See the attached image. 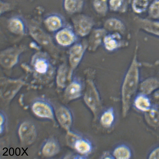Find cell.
Returning a JSON list of instances; mask_svg holds the SVG:
<instances>
[{"label":"cell","mask_w":159,"mask_h":159,"mask_svg":"<svg viewBox=\"0 0 159 159\" xmlns=\"http://www.w3.org/2000/svg\"><path fill=\"white\" fill-rule=\"evenodd\" d=\"M139 74L136 62H133L124 78L121 88L122 112L125 117L129 112L133 96L136 92Z\"/></svg>","instance_id":"1"},{"label":"cell","mask_w":159,"mask_h":159,"mask_svg":"<svg viewBox=\"0 0 159 159\" xmlns=\"http://www.w3.org/2000/svg\"><path fill=\"white\" fill-rule=\"evenodd\" d=\"M84 100L93 115V120L96 121L101 113L102 104L99 93L92 80L87 81Z\"/></svg>","instance_id":"2"},{"label":"cell","mask_w":159,"mask_h":159,"mask_svg":"<svg viewBox=\"0 0 159 159\" xmlns=\"http://www.w3.org/2000/svg\"><path fill=\"white\" fill-rule=\"evenodd\" d=\"M73 23L77 33L83 37L90 33L95 25L93 18L85 15L77 16L73 20Z\"/></svg>","instance_id":"3"},{"label":"cell","mask_w":159,"mask_h":159,"mask_svg":"<svg viewBox=\"0 0 159 159\" xmlns=\"http://www.w3.org/2000/svg\"><path fill=\"white\" fill-rule=\"evenodd\" d=\"M19 134L21 139L24 143L29 145L35 140L36 131L33 124L25 122L21 124L20 127Z\"/></svg>","instance_id":"4"},{"label":"cell","mask_w":159,"mask_h":159,"mask_svg":"<svg viewBox=\"0 0 159 159\" xmlns=\"http://www.w3.org/2000/svg\"><path fill=\"white\" fill-rule=\"evenodd\" d=\"M56 116L60 125L70 132L73 122V116L70 111L66 107H60L57 111Z\"/></svg>","instance_id":"5"},{"label":"cell","mask_w":159,"mask_h":159,"mask_svg":"<svg viewBox=\"0 0 159 159\" xmlns=\"http://www.w3.org/2000/svg\"><path fill=\"white\" fill-rule=\"evenodd\" d=\"M20 52L19 48H10L4 51L1 54V65L7 68L11 67L17 61Z\"/></svg>","instance_id":"6"},{"label":"cell","mask_w":159,"mask_h":159,"mask_svg":"<svg viewBox=\"0 0 159 159\" xmlns=\"http://www.w3.org/2000/svg\"><path fill=\"white\" fill-rule=\"evenodd\" d=\"M85 47L81 44L74 46L70 49L69 55V61L72 70H73L79 64L83 57L85 50Z\"/></svg>","instance_id":"7"},{"label":"cell","mask_w":159,"mask_h":159,"mask_svg":"<svg viewBox=\"0 0 159 159\" xmlns=\"http://www.w3.org/2000/svg\"><path fill=\"white\" fill-rule=\"evenodd\" d=\"M74 147L78 153L84 156L91 154L93 150V144L90 141L78 136L74 141Z\"/></svg>","instance_id":"8"},{"label":"cell","mask_w":159,"mask_h":159,"mask_svg":"<svg viewBox=\"0 0 159 159\" xmlns=\"http://www.w3.org/2000/svg\"><path fill=\"white\" fill-rule=\"evenodd\" d=\"M33 110L41 117L52 118L54 117L53 111L50 105L43 102H37L34 104Z\"/></svg>","instance_id":"9"},{"label":"cell","mask_w":159,"mask_h":159,"mask_svg":"<svg viewBox=\"0 0 159 159\" xmlns=\"http://www.w3.org/2000/svg\"><path fill=\"white\" fill-rule=\"evenodd\" d=\"M116 116L114 107H109L102 113L100 116V123L106 129H110L116 121Z\"/></svg>","instance_id":"10"},{"label":"cell","mask_w":159,"mask_h":159,"mask_svg":"<svg viewBox=\"0 0 159 159\" xmlns=\"http://www.w3.org/2000/svg\"><path fill=\"white\" fill-rule=\"evenodd\" d=\"M134 106L135 108L140 112H146L152 108L151 102L147 94H139L135 98Z\"/></svg>","instance_id":"11"},{"label":"cell","mask_w":159,"mask_h":159,"mask_svg":"<svg viewBox=\"0 0 159 159\" xmlns=\"http://www.w3.org/2000/svg\"><path fill=\"white\" fill-rule=\"evenodd\" d=\"M120 39L121 37L118 33L107 34L103 39L104 47L110 52L116 50L120 46Z\"/></svg>","instance_id":"12"},{"label":"cell","mask_w":159,"mask_h":159,"mask_svg":"<svg viewBox=\"0 0 159 159\" xmlns=\"http://www.w3.org/2000/svg\"><path fill=\"white\" fill-rule=\"evenodd\" d=\"M107 34V31L105 29H97L93 31L89 39L90 50L94 51L97 48Z\"/></svg>","instance_id":"13"},{"label":"cell","mask_w":159,"mask_h":159,"mask_svg":"<svg viewBox=\"0 0 159 159\" xmlns=\"http://www.w3.org/2000/svg\"><path fill=\"white\" fill-rule=\"evenodd\" d=\"M82 92L81 84L78 81L71 83L66 89L65 96L69 100L75 99L81 96Z\"/></svg>","instance_id":"14"},{"label":"cell","mask_w":159,"mask_h":159,"mask_svg":"<svg viewBox=\"0 0 159 159\" xmlns=\"http://www.w3.org/2000/svg\"><path fill=\"white\" fill-rule=\"evenodd\" d=\"M56 39L60 44L68 46L74 43L75 36L72 30L68 29H65L60 31L57 34Z\"/></svg>","instance_id":"15"},{"label":"cell","mask_w":159,"mask_h":159,"mask_svg":"<svg viewBox=\"0 0 159 159\" xmlns=\"http://www.w3.org/2000/svg\"><path fill=\"white\" fill-rule=\"evenodd\" d=\"M114 159H129L132 153L130 148L125 144H120L115 148L112 153Z\"/></svg>","instance_id":"16"},{"label":"cell","mask_w":159,"mask_h":159,"mask_svg":"<svg viewBox=\"0 0 159 159\" xmlns=\"http://www.w3.org/2000/svg\"><path fill=\"white\" fill-rule=\"evenodd\" d=\"M142 28L148 32L159 36V22L152 21L137 18Z\"/></svg>","instance_id":"17"},{"label":"cell","mask_w":159,"mask_h":159,"mask_svg":"<svg viewBox=\"0 0 159 159\" xmlns=\"http://www.w3.org/2000/svg\"><path fill=\"white\" fill-rule=\"evenodd\" d=\"M104 27L106 30L110 31L122 32L125 29L123 23L120 20L115 18L107 19L104 23Z\"/></svg>","instance_id":"18"},{"label":"cell","mask_w":159,"mask_h":159,"mask_svg":"<svg viewBox=\"0 0 159 159\" xmlns=\"http://www.w3.org/2000/svg\"><path fill=\"white\" fill-rule=\"evenodd\" d=\"M84 0H64V6L65 10L70 13L79 12L83 9Z\"/></svg>","instance_id":"19"},{"label":"cell","mask_w":159,"mask_h":159,"mask_svg":"<svg viewBox=\"0 0 159 159\" xmlns=\"http://www.w3.org/2000/svg\"><path fill=\"white\" fill-rule=\"evenodd\" d=\"M60 146L54 140H49L43 148V152L45 156L51 157L57 154L60 151Z\"/></svg>","instance_id":"20"},{"label":"cell","mask_w":159,"mask_h":159,"mask_svg":"<svg viewBox=\"0 0 159 159\" xmlns=\"http://www.w3.org/2000/svg\"><path fill=\"white\" fill-rule=\"evenodd\" d=\"M128 0H109V9L114 12H124L128 8Z\"/></svg>","instance_id":"21"},{"label":"cell","mask_w":159,"mask_h":159,"mask_svg":"<svg viewBox=\"0 0 159 159\" xmlns=\"http://www.w3.org/2000/svg\"><path fill=\"white\" fill-rule=\"evenodd\" d=\"M145 118L147 123L153 127H159V111L152 108L145 113Z\"/></svg>","instance_id":"22"},{"label":"cell","mask_w":159,"mask_h":159,"mask_svg":"<svg viewBox=\"0 0 159 159\" xmlns=\"http://www.w3.org/2000/svg\"><path fill=\"white\" fill-rule=\"evenodd\" d=\"M108 1L109 0H93V8L98 14L105 16L109 9Z\"/></svg>","instance_id":"23"},{"label":"cell","mask_w":159,"mask_h":159,"mask_svg":"<svg viewBox=\"0 0 159 159\" xmlns=\"http://www.w3.org/2000/svg\"><path fill=\"white\" fill-rule=\"evenodd\" d=\"M159 87V81L158 80H148L142 83L140 86V90L142 93L147 94Z\"/></svg>","instance_id":"24"},{"label":"cell","mask_w":159,"mask_h":159,"mask_svg":"<svg viewBox=\"0 0 159 159\" xmlns=\"http://www.w3.org/2000/svg\"><path fill=\"white\" fill-rule=\"evenodd\" d=\"M152 0H133L132 8L135 12L142 13L147 10Z\"/></svg>","instance_id":"25"},{"label":"cell","mask_w":159,"mask_h":159,"mask_svg":"<svg viewBox=\"0 0 159 159\" xmlns=\"http://www.w3.org/2000/svg\"><path fill=\"white\" fill-rule=\"evenodd\" d=\"M46 24L49 29L55 31L58 30L61 27L62 21L59 17L53 16L47 20Z\"/></svg>","instance_id":"26"},{"label":"cell","mask_w":159,"mask_h":159,"mask_svg":"<svg viewBox=\"0 0 159 159\" xmlns=\"http://www.w3.org/2000/svg\"><path fill=\"white\" fill-rule=\"evenodd\" d=\"M9 27L11 30L15 34H21L24 30L22 23L17 19H12L10 21L9 23Z\"/></svg>","instance_id":"27"},{"label":"cell","mask_w":159,"mask_h":159,"mask_svg":"<svg viewBox=\"0 0 159 159\" xmlns=\"http://www.w3.org/2000/svg\"><path fill=\"white\" fill-rule=\"evenodd\" d=\"M66 69L65 66H62L58 71L57 76L58 85L61 87H64L66 81Z\"/></svg>","instance_id":"28"},{"label":"cell","mask_w":159,"mask_h":159,"mask_svg":"<svg viewBox=\"0 0 159 159\" xmlns=\"http://www.w3.org/2000/svg\"><path fill=\"white\" fill-rule=\"evenodd\" d=\"M149 13L151 17L159 18V0H156L150 6Z\"/></svg>","instance_id":"29"},{"label":"cell","mask_w":159,"mask_h":159,"mask_svg":"<svg viewBox=\"0 0 159 159\" xmlns=\"http://www.w3.org/2000/svg\"><path fill=\"white\" fill-rule=\"evenodd\" d=\"M16 82H11L8 84L7 87H4L5 92V94L7 95L13 94L15 91L18 90L20 87L19 84Z\"/></svg>","instance_id":"30"},{"label":"cell","mask_w":159,"mask_h":159,"mask_svg":"<svg viewBox=\"0 0 159 159\" xmlns=\"http://www.w3.org/2000/svg\"><path fill=\"white\" fill-rule=\"evenodd\" d=\"M35 68L38 72L43 74L47 70L48 66L46 62L43 60H38L35 64Z\"/></svg>","instance_id":"31"},{"label":"cell","mask_w":159,"mask_h":159,"mask_svg":"<svg viewBox=\"0 0 159 159\" xmlns=\"http://www.w3.org/2000/svg\"><path fill=\"white\" fill-rule=\"evenodd\" d=\"M148 158L151 159H159V146L155 148L150 153Z\"/></svg>","instance_id":"32"},{"label":"cell","mask_w":159,"mask_h":159,"mask_svg":"<svg viewBox=\"0 0 159 159\" xmlns=\"http://www.w3.org/2000/svg\"><path fill=\"white\" fill-rule=\"evenodd\" d=\"M102 159H114L112 154H111L107 152H104L102 155Z\"/></svg>","instance_id":"33"}]
</instances>
